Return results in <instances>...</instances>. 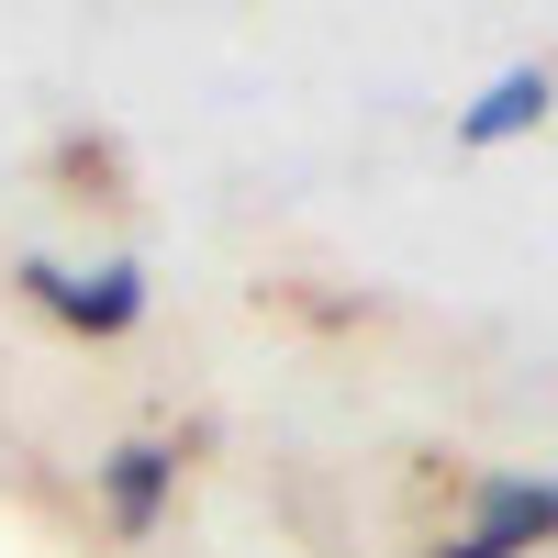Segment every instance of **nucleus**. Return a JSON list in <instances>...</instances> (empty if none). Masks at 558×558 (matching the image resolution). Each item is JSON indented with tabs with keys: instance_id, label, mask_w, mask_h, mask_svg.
Masks as SVG:
<instances>
[{
	"instance_id": "1",
	"label": "nucleus",
	"mask_w": 558,
	"mask_h": 558,
	"mask_svg": "<svg viewBox=\"0 0 558 558\" xmlns=\"http://www.w3.org/2000/svg\"><path fill=\"white\" fill-rule=\"evenodd\" d=\"M23 291L78 324V336H134L146 324V268H57V257H23Z\"/></svg>"
},
{
	"instance_id": "2",
	"label": "nucleus",
	"mask_w": 558,
	"mask_h": 558,
	"mask_svg": "<svg viewBox=\"0 0 558 558\" xmlns=\"http://www.w3.org/2000/svg\"><path fill=\"white\" fill-rule=\"evenodd\" d=\"M547 536H558V481H492L481 514H470V536L436 547V558H525Z\"/></svg>"
},
{
	"instance_id": "3",
	"label": "nucleus",
	"mask_w": 558,
	"mask_h": 558,
	"mask_svg": "<svg viewBox=\"0 0 558 558\" xmlns=\"http://www.w3.org/2000/svg\"><path fill=\"white\" fill-rule=\"evenodd\" d=\"M168 492H179V447L168 436H134V447L101 458V514H112V536H157Z\"/></svg>"
},
{
	"instance_id": "4",
	"label": "nucleus",
	"mask_w": 558,
	"mask_h": 558,
	"mask_svg": "<svg viewBox=\"0 0 558 558\" xmlns=\"http://www.w3.org/2000/svg\"><path fill=\"white\" fill-rule=\"evenodd\" d=\"M547 101H558L547 68H502L481 101L458 112V146H514V134H536V123H547Z\"/></svg>"
}]
</instances>
